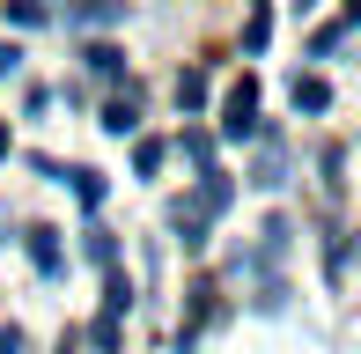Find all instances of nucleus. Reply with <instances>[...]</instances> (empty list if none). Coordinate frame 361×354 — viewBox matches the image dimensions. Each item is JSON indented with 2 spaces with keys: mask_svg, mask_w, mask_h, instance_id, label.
I'll list each match as a JSON object with an SVG mask.
<instances>
[{
  "mask_svg": "<svg viewBox=\"0 0 361 354\" xmlns=\"http://www.w3.org/2000/svg\"><path fill=\"white\" fill-rule=\"evenodd\" d=\"M251 111H258L251 82H243V89H228V104H221V133H228V140H243V133H251Z\"/></svg>",
  "mask_w": 361,
  "mask_h": 354,
  "instance_id": "obj_1",
  "label": "nucleus"
},
{
  "mask_svg": "<svg viewBox=\"0 0 361 354\" xmlns=\"http://www.w3.org/2000/svg\"><path fill=\"white\" fill-rule=\"evenodd\" d=\"M104 133H140V104H133V96H118V104H104Z\"/></svg>",
  "mask_w": 361,
  "mask_h": 354,
  "instance_id": "obj_2",
  "label": "nucleus"
},
{
  "mask_svg": "<svg viewBox=\"0 0 361 354\" xmlns=\"http://www.w3.org/2000/svg\"><path fill=\"white\" fill-rule=\"evenodd\" d=\"M347 30H354V8L339 15V23H324V30H317V44H310V52H317V59H332L339 44H347Z\"/></svg>",
  "mask_w": 361,
  "mask_h": 354,
  "instance_id": "obj_3",
  "label": "nucleus"
},
{
  "mask_svg": "<svg viewBox=\"0 0 361 354\" xmlns=\"http://www.w3.org/2000/svg\"><path fill=\"white\" fill-rule=\"evenodd\" d=\"M324 104H332V89L317 74H295V111H324Z\"/></svg>",
  "mask_w": 361,
  "mask_h": 354,
  "instance_id": "obj_4",
  "label": "nucleus"
},
{
  "mask_svg": "<svg viewBox=\"0 0 361 354\" xmlns=\"http://www.w3.org/2000/svg\"><path fill=\"white\" fill-rule=\"evenodd\" d=\"M30 259H37V273H59V244H52V229H30Z\"/></svg>",
  "mask_w": 361,
  "mask_h": 354,
  "instance_id": "obj_5",
  "label": "nucleus"
},
{
  "mask_svg": "<svg viewBox=\"0 0 361 354\" xmlns=\"http://www.w3.org/2000/svg\"><path fill=\"white\" fill-rule=\"evenodd\" d=\"M118 15H126V0H81L74 23H118Z\"/></svg>",
  "mask_w": 361,
  "mask_h": 354,
  "instance_id": "obj_6",
  "label": "nucleus"
},
{
  "mask_svg": "<svg viewBox=\"0 0 361 354\" xmlns=\"http://www.w3.org/2000/svg\"><path fill=\"white\" fill-rule=\"evenodd\" d=\"M81 59H89V74H118V67H126V52H118V44H89Z\"/></svg>",
  "mask_w": 361,
  "mask_h": 354,
  "instance_id": "obj_7",
  "label": "nucleus"
},
{
  "mask_svg": "<svg viewBox=\"0 0 361 354\" xmlns=\"http://www.w3.org/2000/svg\"><path fill=\"white\" fill-rule=\"evenodd\" d=\"M177 104H185V111L207 104V82H200V74H185V82H177Z\"/></svg>",
  "mask_w": 361,
  "mask_h": 354,
  "instance_id": "obj_8",
  "label": "nucleus"
},
{
  "mask_svg": "<svg viewBox=\"0 0 361 354\" xmlns=\"http://www.w3.org/2000/svg\"><path fill=\"white\" fill-rule=\"evenodd\" d=\"M74 192H81V200L96 207V200H104V177H96V170H74Z\"/></svg>",
  "mask_w": 361,
  "mask_h": 354,
  "instance_id": "obj_9",
  "label": "nucleus"
},
{
  "mask_svg": "<svg viewBox=\"0 0 361 354\" xmlns=\"http://www.w3.org/2000/svg\"><path fill=\"white\" fill-rule=\"evenodd\" d=\"M23 67V44H0V74H15Z\"/></svg>",
  "mask_w": 361,
  "mask_h": 354,
  "instance_id": "obj_10",
  "label": "nucleus"
},
{
  "mask_svg": "<svg viewBox=\"0 0 361 354\" xmlns=\"http://www.w3.org/2000/svg\"><path fill=\"white\" fill-rule=\"evenodd\" d=\"M0 354H23V332H15V325L0 332Z\"/></svg>",
  "mask_w": 361,
  "mask_h": 354,
  "instance_id": "obj_11",
  "label": "nucleus"
},
{
  "mask_svg": "<svg viewBox=\"0 0 361 354\" xmlns=\"http://www.w3.org/2000/svg\"><path fill=\"white\" fill-rule=\"evenodd\" d=\"M0 155H8V133H0Z\"/></svg>",
  "mask_w": 361,
  "mask_h": 354,
  "instance_id": "obj_12",
  "label": "nucleus"
}]
</instances>
